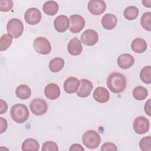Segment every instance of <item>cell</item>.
Segmentation results:
<instances>
[{
    "mask_svg": "<svg viewBox=\"0 0 151 151\" xmlns=\"http://www.w3.org/2000/svg\"><path fill=\"white\" fill-rule=\"evenodd\" d=\"M10 114L12 119L17 123H22L27 120L29 113L28 107L20 103L14 104L11 109Z\"/></svg>",
    "mask_w": 151,
    "mask_h": 151,
    "instance_id": "2",
    "label": "cell"
},
{
    "mask_svg": "<svg viewBox=\"0 0 151 151\" xmlns=\"http://www.w3.org/2000/svg\"><path fill=\"white\" fill-rule=\"evenodd\" d=\"M29 109L34 114L41 116L47 112L48 104L44 100L40 98H35L30 102Z\"/></svg>",
    "mask_w": 151,
    "mask_h": 151,
    "instance_id": "6",
    "label": "cell"
},
{
    "mask_svg": "<svg viewBox=\"0 0 151 151\" xmlns=\"http://www.w3.org/2000/svg\"><path fill=\"white\" fill-rule=\"evenodd\" d=\"M139 9L135 6H129L125 8L123 15L126 19L129 21L135 19L139 15Z\"/></svg>",
    "mask_w": 151,
    "mask_h": 151,
    "instance_id": "26",
    "label": "cell"
},
{
    "mask_svg": "<svg viewBox=\"0 0 151 151\" xmlns=\"http://www.w3.org/2000/svg\"><path fill=\"white\" fill-rule=\"evenodd\" d=\"M58 9L59 6L58 4L54 1H48L45 2L42 6V10L44 13L50 16H53L56 14Z\"/></svg>",
    "mask_w": 151,
    "mask_h": 151,
    "instance_id": "21",
    "label": "cell"
},
{
    "mask_svg": "<svg viewBox=\"0 0 151 151\" xmlns=\"http://www.w3.org/2000/svg\"><path fill=\"white\" fill-rule=\"evenodd\" d=\"M64 60L60 57H55L50 60L49 69L52 73H57L61 71L64 66Z\"/></svg>",
    "mask_w": 151,
    "mask_h": 151,
    "instance_id": "23",
    "label": "cell"
},
{
    "mask_svg": "<svg viewBox=\"0 0 151 151\" xmlns=\"http://www.w3.org/2000/svg\"><path fill=\"white\" fill-rule=\"evenodd\" d=\"M69 150L70 151H75V150H78V151L83 150V151H84V149L81 145L78 144V143H75V144L72 145L70 146Z\"/></svg>",
    "mask_w": 151,
    "mask_h": 151,
    "instance_id": "35",
    "label": "cell"
},
{
    "mask_svg": "<svg viewBox=\"0 0 151 151\" xmlns=\"http://www.w3.org/2000/svg\"><path fill=\"white\" fill-rule=\"evenodd\" d=\"M12 37L8 34H3L0 38V51L7 50L12 44Z\"/></svg>",
    "mask_w": 151,
    "mask_h": 151,
    "instance_id": "27",
    "label": "cell"
},
{
    "mask_svg": "<svg viewBox=\"0 0 151 151\" xmlns=\"http://www.w3.org/2000/svg\"><path fill=\"white\" fill-rule=\"evenodd\" d=\"M87 8L91 14L100 15L106 11V4L102 0H91L88 2Z\"/></svg>",
    "mask_w": 151,
    "mask_h": 151,
    "instance_id": "10",
    "label": "cell"
},
{
    "mask_svg": "<svg viewBox=\"0 0 151 151\" xmlns=\"http://www.w3.org/2000/svg\"><path fill=\"white\" fill-rule=\"evenodd\" d=\"M0 120H1V133H4L5 131H6V129H7V126H8V124H7V122L6 120V119H4L2 117H0Z\"/></svg>",
    "mask_w": 151,
    "mask_h": 151,
    "instance_id": "34",
    "label": "cell"
},
{
    "mask_svg": "<svg viewBox=\"0 0 151 151\" xmlns=\"http://www.w3.org/2000/svg\"><path fill=\"white\" fill-rule=\"evenodd\" d=\"M33 47L37 52L42 55L48 54L51 51V46L49 41L42 37H38L35 39Z\"/></svg>",
    "mask_w": 151,
    "mask_h": 151,
    "instance_id": "5",
    "label": "cell"
},
{
    "mask_svg": "<svg viewBox=\"0 0 151 151\" xmlns=\"http://www.w3.org/2000/svg\"><path fill=\"white\" fill-rule=\"evenodd\" d=\"M145 111L149 116H151V107H150V100H148L145 104Z\"/></svg>",
    "mask_w": 151,
    "mask_h": 151,
    "instance_id": "37",
    "label": "cell"
},
{
    "mask_svg": "<svg viewBox=\"0 0 151 151\" xmlns=\"http://www.w3.org/2000/svg\"><path fill=\"white\" fill-rule=\"evenodd\" d=\"M15 94L18 98L21 100H26L31 95V88L26 84L18 86L15 90Z\"/></svg>",
    "mask_w": 151,
    "mask_h": 151,
    "instance_id": "22",
    "label": "cell"
},
{
    "mask_svg": "<svg viewBox=\"0 0 151 151\" xmlns=\"http://www.w3.org/2000/svg\"><path fill=\"white\" fill-rule=\"evenodd\" d=\"M80 88L76 92L77 95L81 98H85L89 96L93 88L92 83L87 79L83 78L80 80Z\"/></svg>",
    "mask_w": 151,
    "mask_h": 151,
    "instance_id": "12",
    "label": "cell"
},
{
    "mask_svg": "<svg viewBox=\"0 0 151 151\" xmlns=\"http://www.w3.org/2000/svg\"><path fill=\"white\" fill-rule=\"evenodd\" d=\"M101 151H117V147L115 144L111 142H106L102 145L101 147Z\"/></svg>",
    "mask_w": 151,
    "mask_h": 151,
    "instance_id": "33",
    "label": "cell"
},
{
    "mask_svg": "<svg viewBox=\"0 0 151 151\" xmlns=\"http://www.w3.org/2000/svg\"><path fill=\"white\" fill-rule=\"evenodd\" d=\"M139 146L142 150L150 151L151 150V137L150 136H146L143 137L139 142Z\"/></svg>",
    "mask_w": 151,
    "mask_h": 151,
    "instance_id": "30",
    "label": "cell"
},
{
    "mask_svg": "<svg viewBox=\"0 0 151 151\" xmlns=\"http://www.w3.org/2000/svg\"><path fill=\"white\" fill-rule=\"evenodd\" d=\"M42 16L39 9L36 8H30L28 9L24 14L25 21L29 25H36L38 24Z\"/></svg>",
    "mask_w": 151,
    "mask_h": 151,
    "instance_id": "9",
    "label": "cell"
},
{
    "mask_svg": "<svg viewBox=\"0 0 151 151\" xmlns=\"http://www.w3.org/2000/svg\"><path fill=\"white\" fill-rule=\"evenodd\" d=\"M147 43L145 40L141 38H136L134 39L131 44V48L132 51L136 53H142L147 49Z\"/></svg>",
    "mask_w": 151,
    "mask_h": 151,
    "instance_id": "20",
    "label": "cell"
},
{
    "mask_svg": "<svg viewBox=\"0 0 151 151\" xmlns=\"http://www.w3.org/2000/svg\"><path fill=\"white\" fill-rule=\"evenodd\" d=\"M150 3H151V1H150V0H149V1H142V4H143V5L146 7H147V8H150V6H151Z\"/></svg>",
    "mask_w": 151,
    "mask_h": 151,
    "instance_id": "38",
    "label": "cell"
},
{
    "mask_svg": "<svg viewBox=\"0 0 151 151\" xmlns=\"http://www.w3.org/2000/svg\"><path fill=\"white\" fill-rule=\"evenodd\" d=\"M40 149V145L37 140L32 138L27 139L22 144V150L24 151H37Z\"/></svg>",
    "mask_w": 151,
    "mask_h": 151,
    "instance_id": "24",
    "label": "cell"
},
{
    "mask_svg": "<svg viewBox=\"0 0 151 151\" xmlns=\"http://www.w3.org/2000/svg\"><path fill=\"white\" fill-rule=\"evenodd\" d=\"M80 85V81L74 77L67 78L64 83V91L68 94H73L77 91Z\"/></svg>",
    "mask_w": 151,
    "mask_h": 151,
    "instance_id": "18",
    "label": "cell"
},
{
    "mask_svg": "<svg viewBox=\"0 0 151 151\" xmlns=\"http://www.w3.org/2000/svg\"><path fill=\"white\" fill-rule=\"evenodd\" d=\"M60 89L55 83H49L44 89V94L50 100H55L60 96Z\"/></svg>",
    "mask_w": 151,
    "mask_h": 151,
    "instance_id": "14",
    "label": "cell"
},
{
    "mask_svg": "<svg viewBox=\"0 0 151 151\" xmlns=\"http://www.w3.org/2000/svg\"><path fill=\"white\" fill-rule=\"evenodd\" d=\"M103 27L107 30H111L114 28L117 23V17L111 14H106L101 21Z\"/></svg>",
    "mask_w": 151,
    "mask_h": 151,
    "instance_id": "19",
    "label": "cell"
},
{
    "mask_svg": "<svg viewBox=\"0 0 151 151\" xmlns=\"http://www.w3.org/2000/svg\"><path fill=\"white\" fill-rule=\"evenodd\" d=\"M67 50L70 54L74 56L78 55L83 51L81 42L77 37H74L69 41L67 45Z\"/></svg>",
    "mask_w": 151,
    "mask_h": 151,
    "instance_id": "17",
    "label": "cell"
},
{
    "mask_svg": "<svg viewBox=\"0 0 151 151\" xmlns=\"http://www.w3.org/2000/svg\"><path fill=\"white\" fill-rule=\"evenodd\" d=\"M6 30L8 34L12 38H18L22 34L24 31V24L18 18H12L7 23Z\"/></svg>",
    "mask_w": 151,
    "mask_h": 151,
    "instance_id": "4",
    "label": "cell"
},
{
    "mask_svg": "<svg viewBox=\"0 0 151 151\" xmlns=\"http://www.w3.org/2000/svg\"><path fill=\"white\" fill-rule=\"evenodd\" d=\"M82 142L86 147L94 149L99 146L101 142V137L96 131L88 130L83 134Z\"/></svg>",
    "mask_w": 151,
    "mask_h": 151,
    "instance_id": "3",
    "label": "cell"
},
{
    "mask_svg": "<svg viewBox=\"0 0 151 151\" xmlns=\"http://www.w3.org/2000/svg\"><path fill=\"white\" fill-rule=\"evenodd\" d=\"M70 20L68 18L64 15H60L55 18L54 21L55 29L60 32H65L69 27Z\"/></svg>",
    "mask_w": 151,
    "mask_h": 151,
    "instance_id": "13",
    "label": "cell"
},
{
    "mask_svg": "<svg viewBox=\"0 0 151 151\" xmlns=\"http://www.w3.org/2000/svg\"><path fill=\"white\" fill-rule=\"evenodd\" d=\"M132 94L136 100L140 101L145 100L147 97L148 95V91L145 87L139 86L136 87L133 89Z\"/></svg>",
    "mask_w": 151,
    "mask_h": 151,
    "instance_id": "25",
    "label": "cell"
},
{
    "mask_svg": "<svg viewBox=\"0 0 151 151\" xmlns=\"http://www.w3.org/2000/svg\"><path fill=\"white\" fill-rule=\"evenodd\" d=\"M149 122L148 119L144 116L137 117L133 122V129L134 132L139 134L147 133L149 129Z\"/></svg>",
    "mask_w": 151,
    "mask_h": 151,
    "instance_id": "7",
    "label": "cell"
},
{
    "mask_svg": "<svg viewBox=\"0 0 151 151\" xmlns=\"http://www.w3.org/2000/svg\"><path fill=\"white\" fill-rule=\"evenodd\" d=\"M0 104H1V110H0V114H4L5 112L8 109V105L6 101H4L3 100H0Z\"/></svg>",
    "mask_w": 151,
    "mask_h": 151,
    "instance_id": "36",
    "label": "cell"
},
{
    "mask_svg": "<svg viewBox=\"0 0 151 151\" xmlns=\"http://www.w3.org/2000/svg\"><path fill=\"white\" fill-rule=\"evenodd\" d=\"M134 63V57L130 54H123L117 58L118 66L122 69L130 68Z\"/></svg>",
    "mask_w": 151,
    "mask_h": 151,
    "instance_id": "16",
    "label": "cell"
},
{
    "mask_svg": "<svg viewBox=\"0 0 151 151\" xmlns=\"http://www.w3.org/2000/svg\"><path fill=\"white\" fill-rule=\"evenodd\" d=\"M106 83L107 87L112 93H120L125 90L127 80L123 74L118 72H113L108 76Z\"/></svg>",
    "mask_w": 151,
    "mask_h": 151,
    "instance_id": "1",
    "label": "cell"
},
{
    "mask_svg": "<svg viewBox=\"0 0 151 151\" xmlns=\"http://www.w3.org/2000/svg\"><path fill=\"white\" fill-rule=\"evenodd\" d=\"M14 6L13 1L11 0H1L0 11L2 12H8L11 11Z\"/></svg>",
    "mask_w": 151,
    "mask_h": 151,
    "instance_id": "31",
    "label": "cell"
},
{
    "mask_svg": "<svg viewBox=\"0 0 151 151\" xmlns=\"http://www.w3.org/2000/svg\"><path fill=\"white\" fill-rule=\"evenodd\" d=\"M140 78L145 84L151 83V67L150 65L143 67L140 73Z\"/></svg>",
    "mask_w": 151,
    "mask_h": 151,
    "instance_id": "28",
    "label": "cell"
},
{
    "mask_svg": "<svg viewBox=\"0 0 151 151\" xmlns=\"http://www.w3.org/2000/svg\"><path fill=\"white\" fill-rule=\"evenodd\" d=\"M70 26L69 30L72 33L80 32L85 27L86 22L84 18L78 14L72 15L70 17Z\"/></svg>",
    "mask_w": 151,
    "mask_h": 151,
    "instance_id": "8",
    "label": "cell"
},
{
    "mask_svg": "<svg viewBox=\"0 0 151 151\" xmlns=\"http://www.w3.org/2000/svg\"><path fill=\"white\" fill-rule=\"evenodd\" d=\"M99 40L97 32L91 29L85 30L81 35V42L86 45L92 46L95 45Z\"/></svg>",
    "mask_w": 151,
    "mask_h": 151,
    "instance_id": "11",
    "label": "cell"
},
{
    "mask_svg": "<svg viewBox=\"0 0 151 151\" xmlns=\"http://www.w3.org/2000/svg\"><path fill=\"white\" fill-rule=\"evenodd\" d=\"M140 24L146 31H151V12H145L140 18Z\"/></svg>",
    "mask_w": 151,
    "mask_h": 151,
    "instance_id": "29",
    "label": "cell"
},
{
    "mask_svg": "<svg viewBox=\"0 0 151 151\" xmlns=\"http://www.w3.org/2000/svg\"><path fill=\"white\" fill-rule=\"evenodd\" d=\"M42 151H58V145L52 141H47L42 144Z\"/></svg>",
    "mask_w": 151,
    "mask_h": 151,
    "instance_id": "32",
    "label": "cell"
},
{
    "mask_svg": "<svg viewBox=\"0 0 151 151\" xmlns=\"http://www.w3.org/2000/svg\"><path fill=\"white\" fill-rule=\"evenodd\" d=\"M93 96L96 101L100 103H104L109 101L110 94L106 88L103 87H98L94 90Z\"/></svg>",
    "mask_w": 151,
    "mask_h": 151,
    "instance_id": "15",
    "label": "cell"
}]
</instances>
